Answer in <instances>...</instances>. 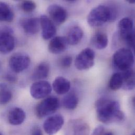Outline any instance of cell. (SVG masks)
<instances>
[{
    "mask_svg": "<svg viewBox=\"0 0 135 135\" xmlns=\"http://www.w3.org/2000/svg\"><path fill=\"white\" fill-rule=\"evenodd\" d=\"M95 108L98 120L103 123L120 122L125 119V114L117 101L100 98L96 101Z\"/></svg>",
    "mask_w": 135,
    "mask_h": 135,
    "instance_id": "1",
    "label": "cell"
},
{
    "mask_svg": "<svg viewBox=\"0 0 135 135\" xmlns=\"http://www.w3.org/2000/svg\"><path fill=\"white\" fill-rule=\"evenodd\" d=\"M117 12L113 7L99 5L93 8L87 17V22L92 27H98L108 22L114 21Z\"/></svg>",
    "mask_w": 135,
    "mask_h": 135,
    "instance_id": "2",
    "label": "cell"
},
{
    "mask_svg": "<svg viewBox=\"0 0 135 135\" xmlns=\"http://www.w3.org/2000/svg\"><path fill=\"white\" fill-rule=\"evenodd\" d=\"M134 63V55L132 51L129 49L122 48L117 51L113 55V65L123 72L131 69Z\"/></svg>",
    "mask_w": 135,
    "mask_h": 135,
    "instance_id": "3",
    "label": "cell"
},
{
    "mask_svg": "<svg viewBox=\"0 0 135 135\" xmlns=\"http://www.w3.org/2000/svg\"><path fill=\"white\" fill-rule=\"evenodd\" d=\"M60 106V100L55 96L47 97L36 106V114L40 118H44L55 113Z\"/></svg>",
    "mask_w": 135,
    "mask_h": 135,
    "instance_id": "4",
    "label": "cell"
},
{
    "mask_svg": "<svg viewBox=\"0 0 135 135\" xmlns=\"http://www.w3.org/2000/svg\"><path fill=\"white\" fill-rule=\"evenodd\" d=\"M119 28L121 38L133 49L135 45V31L133 21L128 17L122 19L119 23Z\"/></svg>",
    "mask_w": 135,
    "mask_h": 135,
    "instance_id": "5",
    "label": "cell"
},
{
    "mask_svg": "<svg viewBox=\"0 0 135 135\" xmlns=\"http://www.w3.org/2000/svg\"><path fill=\"white\" fill-rule=\"evenodd\" d=\"M15 46L12 30L7 26L0 27V53L7 54L12 52Z\"/></svg>",
    "mask_w": 135,
    "mask_h": 135,
    "instance_id": "6",
    "label": "cell"
},
{
    "mask_svg": "<svg viewBox=\"0 0 135 135\" xmlns=\"http://www.w3.org/2000/svg\"><path fill=\"white\" fill-rule=\"evenodd\" d=\"M95 54L93 50L86 48L82 50L77 56L75 65L80 70H86L92 68L95 64Z\"/></svg>",
    "mask_w": 135,
    "mask_h": 135,
    "instance_id": "7",
    "label": "cell"
},
{
    "mask_svg": "<svg viewBox=\"0 0 135 135\" xmlns=\"http://www.w3.org/2000/svg\"><path fill=\"white\" fill-rule=\"evenodd\" d=\"M30 63L31 59L28 55L23 53H16L10 57L8 64L13 71L19 73L27 69Z\"/></svg>",
    "mask_w": 135,
    "mask_h": 135,
    "instance_id": "8",
    "label": "cell"
},
{
    "mask_svg": "<svg viewBox=\"0 0 135 135\" xmlns=\"http://www.w3.org/2000/svg\"><path fill=\"white\" fill-rule=\"evenodd\" d=\"M52 87L49 82L38 80L34 82L30 88V93L33 98L40 99L47 97L52 92Z\"/></svg>",
    "mask_w": 135,
    "mask_h": 135,
    "instance_id": "9",
    "label": "cell"
},
{
    "mask_svg": "<svg viewBox=\"0 0 135 135\" xmlns=\"http://www.w3.org/2000/svg\"><path fill=\"white\" fill-rule=\"evenodd\" d=\"M64 124V119L61 115H54L45 120L43 128L47 135H54L61 129Z\"/></svg>",
    "mask_w": 135,
    "mask_h": 135,
    "instance_id": "10",
    "label": "cell"
},
{
    "mask_svg": "<svg viewBox=\"0 0 135 135\" xmlns=\"http://www.w3.org/2000/svg\"><path fill=\"white\" fill-rule=\"evenodd\" d=\"M47 12L52 21L57 25L64 23L68 18L67 11L58 4H52L47 8Z\"/></svg>",
    "mask_w": 135,
    "mask_h": 135,
    "instance_id": "11",
    "label": "cell"
},
{
    "mask_svg": "<svg viewBox=\"0 0 135 135\" xmlns=\"http://www.w3.org/2000/svg\"><path fill=\"white\" fill-rule=\"evenodd\" d=\"M40 25L42 27V37L45 40L53 38L56 33L55 24L46 15H42L40 18Z\"/></svg>",
    "mask_w": 135,
    "mask_h": 135,
    "instance_id": "12",
    "label": "cell"
},
{
    "mask_svg": "<svg viewBox=\"0 0 135 135\" xmlns=\"http://www.w3.org/2000/svg\"><path fill=\"white\" fill-rule=\"evenodd\" d=\"M68 45L65 36H56L50 42L49 50L52 54H59L66 50Z\"/></svg>",
    "mask_w": 135,
    "mask_h": 135,
    "instance_id": "13",
    "label": "cell"
},
{
    "mask_svg": "<svg viewBox=\"0 0 135 135\" xmlns=\"http://www.w3.org/2000/svg\"><path fill=\"white\" fill-rule=\"evenodd\" d=\"M21 25L25 33L34 35L39 31L40 21L37 17L26 18L21 20Z\"/></svg>",
    "mask_w": 135,
    "mask_h": 135,
    "instance_id": "14",
    "label": "cell"
},
{
    "mask_svg": "<svg viewBox=\"0 0 135 135\" xmlns=\"http://www.w3.org/2000/svg\"><path fill=\"white\" fill-rule=\"evenodd\" d=\"M26 118L25 112L21 108L15 107L8 113L7 119L9 124L13 126L21 125Z\"/></svg>",
    "mask_w": 135,
    "mask_h": 135,
    "instance_id": "15",
    "label": "cell"
},
{
    "mask_svg": "<svg viewBox=\"0 0 135 135\" xmlns=\"http://www.w3.org/2000/svg\"><path fill=\"white\" fill-rule=\"evenodd\" d=\"M69 127L72 130L73 135H89L90 127L89 125L81 119L71 120Z\"/></svg>",
    "mask_w": 135,
    "mask_h": 135,
    "instance_id": "16",
    "label": "cell"
},
{
    "mask_svg": "<svg viewBox=\"0 0 135 135\" xmlns=\"http://www.w3.org/2000/svg\"><path fill=\"white\" fill-rule=\"evenodd\" d=\"M55 92L59 95H63L68 93L70 88V83L66 78L59 76L56 78L52 85Z\"/></svg>",
    "mask_w": 135,
    "mask_h": 135,
    "instance_id": "17",
    "label": "cell"
},
{
    "mask_svg": "<svg viewBox=\"0 0 135 135\" xmlns=\"http://www.w3.org/2000/svg\"><path fill=\"white\" fill-rule=\"evenodd\" d=\"M84 35L82 28L78 26L72 27L68 32L65 36L68 44L75 45L78 44L81 40Z\"/></svg>",
    "mask_w": 135,
    "mask_h": 135,
    "instance_id": "18",
    "label": "cell"
},
{
    "mask_svg": "<svg viewBox=\"0 0 135 135\" xmlns=\"http://www.w3.org/2000/svg\"><path fill=\"white\" fill-rule=\"evenodd\" d=\"M50 67L49 64L45 62L39 64L34 69L31 78L33 80H42L47 78L50 74Z\"/></svg>",
    "mask_w": 135,
    "mask_h": 135,
    "instance_id": "19",
    "label": "cell"
},
{
    "mask_svg": "<svg viewBox=\"0 0 135 135\" xmlns=\"http://www.w3.org/2000/svg\"><path fill=\"white\" fill-rule=\"evenodd\" d=\"M123 77L122 88L126 90H131L135 87V73L131 68L121 73Z\"/></svg>",
    "mask_w": 135,
    "mask_h": 135,
    "instance_id": "20",
    "label": "cell"
},
{
    "mask_svg": "<svg viewBox=\"0 0 135 135\" xmlns=\"http://www.w3.org/2000/svg\"><path fill=\"white\" fill-rule=\"evenodd\" d=\"M108 37L106 33L102 32L96 33L91 38L92 45L98 50L105 49L108 45Z\"/></svg>",
    "mask_w": 135,
    "mask_h": 135,
    "instance_id": "21",
    "label": "cell"
},
{
    "mask_svg": "<svg viewBox=\"0 0 135 135\" xmlns=\"http://www.w3.org/2000/svg\"><path fill=\"white\" fill-rule=\"evenodd\" d=\"M14 17V12L6 3L0 2V22H11Z\"/></svg>",
    "mask_w": 135,
    "mask_h": 135,
    "instance_id": "22",
    "label": "cell"
},
{
    "mask_svg": "<svg viewBox=\"0 0 135 135\" xmlns=\"http://www.w3.org/2000/svg\"><path fill=\"white\" fill-rule=\"evenodd\" d=\"M79 99L77 95L74 93H68L63 99V105L64 107L68 110H74L76 108Z\"/></svg>",
    "mask_w": 135,
    "mask_h": 135,
    "instance_id": "23",
    "label": "cell"
},
{
    "mask_svg": "<svg viewBox=\"0 0 135 135\" xmlns=\"http://www.w3.org/2000/svg\"><path fill=\"white\" fill-rule=\"evenodd\" d=\"M13 97L12 92L8 86L4 83L0 84V105L8 103Z\"/></svg>",
    "mask_w": 135,
    "mask_h": 135,
    "instance_id": "24",
    "label": "cell"
},
{
    "mask_svg": "<svg viewBox=\"0 0 135 135\" xmlns=\"http://www.w3.org/2000/svg\"><path fill=\"white\" fill-rule=\"evenodd\" d=\"M123 77L121 73L114 74L109 79L108 83L109 88L112 90H117L122 87Z\"/></svg>",
    "mask_w": 135,
    "mask_h": 135,
    "instance_id": "25",
    "label": "cell"
},
{
    "mask_svg": "<svg viewBox=\"0 0 135 135\" xmlns=\"http://www.w3.org/2000/svg\"><path fill=\"white\" fill-rule=\"evenodd\" d=\"M22 9L26 13H31L34 11L36 7V3L32 1H23L21 5Z\"/></svg>",
    "mask_w": 135,
    "mask_h": 135,
    "instance_id": "26",
    "label": "cell"
},
{
    "mask_svg": "<svg viewBox=\"0 0 135 135\" xmlns=\"http://www.w3.org/2000/svg\"><path fill=\"white\" fill-rule=\"evenodd\" d=\"M72 63V57L70 56L63 57L60 61V64L61 67L65 68H70Z\"/></svg>",
    "mask_w": 135,
    "mask_h": 135,
    "instance_id": "27",
    "label": "cell"
},
{
    "mask_svg": "<svg viewBox=\"0 0 135 135\" xmlns=\"http://www.w3.org/2000/svg\"><path fill=\"white\" fill-rule=\"evenodd\" d=\"M5 79L7 81H9L12 83H14L17 81V78L13 74H7L5 76Z\"/></svg>",
    "mask_w": 135,
    "mask_h": 135,
    "instance_id": "28",
    "label": "cell"
},
{
    "mask_svg": "<svg viewBox=\"0 0 135 135\" xmlns=\"http://www.w3.org/2000/svg\"><path fill=\"white\" fill-rule=\"evenodd\" d=\"M105 132V131L104 127L98 126L94 129L91 135H104Z\"/></svg>",
    "mask_w": 135,
    "mask_h": 135,
    "instance_id": "29",
    "label": "cell"
},
{
    "mask_svg": "<svg viewBox=\"0 0 135 135\" xmlns=\"http://www.w3.org/2000/svg\"><path fill=\"white\" fill-rule=\"evenodd\" d=\"M31 135H43L41 129L38 127H35Z\"/></svg>",
    "mask_w": 135,
    "mask_h": 135,
    "instance_id": "30",
    "label": "cell"
},
{
    "mask_svg": "<svg viewBox=\"0 0 135 135\" xmlns=\"http://www.w3.org/2000/svg\"><path fill=\"white\" fill-rule=\"evenodd\" d=\"M104 135H114V134L111 132H105Z\"/></svg>",
    "mask_w": 135,
    "mask_h": 135,
    "instance_id": "31",
    "label": "cell"
},
{
    "mask_svg": "<svg viewBox=\"0 0 135 135\" xmlns=\"http://www.w3.org/2000/svg\"><path fill=\"white\" fill-rule=\"evenodd\" d=\"M129 4H134L135 3V0H128L127 1Z\"/></svg>",
    "mask_w": 135,
    "mask_h": 135,
    "instance_id": "32",
    "label": "cell"
},
{
    "mask_svg": "<svg viewBox=\"0 0 135 135\" xmlns=\"http://www.w3.org/2000/svg\"><path fill=\"white\" fill-rule=\"evenodd\" d=\"M0 135H3L2 134V133L0 132Z\"/></svg>",
    "mask_w": 135,
    "mask_h": 135,
    "instance_id": "33",
    "label": "cell"
},
{
    "mask_svg": "<svg viewBox=\"0 0 135 135\" xmlns=\"http://www.w3.org/2000/svg\"><path fill=\"white\" fill-rule=\"evenodd\" d=\"M135 135V134H133V135Z\"/></svg>",
    "mask_w": 135,
    "mask_h": 135,
    "instance_id": "34",
    "label": "cell"
}]
</instances>
